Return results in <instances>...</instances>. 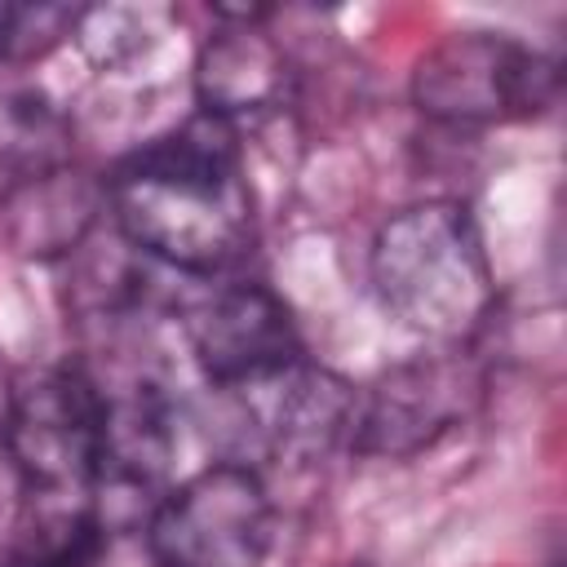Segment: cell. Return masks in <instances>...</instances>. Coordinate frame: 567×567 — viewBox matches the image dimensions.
Wrapping results in <instances>:
<instances>
[{
  "mask_svg": "<svg viewBox=\"0 0 567 567\" xmlns=\"http://www.w3.org/2000/svg\"><path fill=\"white\" fill-rule=\"evenodd\" d=\"M195 368L213 390H239L306 359L288 301L261 279H230L182 310Z\"/></svg>",
  "mask_w": 567,
  "mask_h": 567,
  "instance_id": "cell-8",
  "label": "cell"
},
{
  "mask_svg": "<svg viewBox=\"0 0 567 567\" xmlns=\"http://www.w3.org/2000/svg\"><path fill=\"white\" fill-rule=\"evenodd\" d=\"M221 394L230 399L235 421L244 430V452L235 456L244 465L248 456L275 465H315L332 456L341 443H350L359 403V390L346 377L310 359Z\"/></svg>",
  "mask_w": 567,
  "mask_h": 567,
  "instance_id": "cell-7",
  "label": "cell"
},
{
  "mask_svg": "<svg viewBox=\"0 0 567 567\" xmlns=\"http://www.w3.org/2000/svg\"><path fill=\"white\" fill-rule=\"evenodd\" d=\"M71 120L44 93H9L0 102V204L71 168Z\"/></svg>",
  "mask_w": 567,
  "mask_h": 567,
  "instance_id": "cell-11",
  "label": "cell"
},
{
  "mask_svg": "<svg viewBox=\"0 0 567 567\" xmlns=\"http://www.w3.org/2000/svg\"><path fill=\"white\" fill-rule=\"evenodd\" d=\"M266 22L270 9H217V27L195 58L199 115L239 124L292 97V62Z\"/></svg>",
  "mask_w": 567,
  "mask_h": 567,
  "instance_id": "cell-10",
  "label": "cell"
},
{
  "mask_svg": "<svg viewBox=\"0 0 567 567\" xmlns=\"http://www.w3.org/2000/svg\"><path fill=\"white\" fill-rule=\"evenodd\" d=\"M97 385V509L102 501H146L164 496V478L177 447L173 399L159 377L128 372L115 381L93 377Z\"/></svg>",
  "mask_w": 567,
  "mask_h": 567,
  "instance_id": "cell-9",
  "label": "cell"
},
{
  "mask_svg": "<svg viewBox=\"0 0 567 567\" xmlns=\"http://www.w3.org/2000/svg\"><path fill=\"white\" fill-rule=\"evenodd\" d=\"M102 199L128 248L195 279L239 270L257 244L239 128L199 111L124 155Z\"/></svg>",
  "mask_w": 567,
  "mask_h": 567,
  "instance_id": "cell-1",
  "label": "cell"
},
{
  "mask_svg": "<svg viewBox=\"0 0 567 567\" xmlns=\"http://www.w3.org/2000/svg\"><path fill=\"white\" fill-rule=\"evenodd\" d=\"M412 106L447 128L536 120L558 102V58L505 31H452L412 66Z\"/></svg>",
  "mask_w": 567,
  "mask_h": 567,
  "instance_id": "cell-3",
  "label": "cell"
},
{
  "mask_svg": "<svg viewBox=\"0 0 567 567\" xmlns=\"http://www.w3.org/2000/svg\"><path fill=\"white\" fill-rule=\"evenodd\" d=\"M368 279L381 310L434 346L474 341L496 306L483 230L470 204L447 195L416 199L381 221Z\"/></svg>",
  "mask_w": 567,
  "mask_h": 567,
  "instance_id": "cell-2",
  "label": "cell"
},
{
  "mask_svg": "<svg viewBox=\"0 0 567 567\" xmlns=\"http://www.w3.org/2000/svg\"><path fill=\"white\" fill-rule=\"evenodd\" d=\"M13 27H18V4H0V62L13 58Z\"/></svg>",
  "mask_w": 567,
  "mask_h": 567,
  "instance_id": "cell-12",
  "label": "cell"
},
{
  "mask_svg": "<svg viewBox=\"0 0 567 567\" xmlns=\"http://www.w3.org/2000/svg\"><path fill=\"white\" fill-rule=\"evenodd\" d=\"M270 540L275 501L244 461H213L168 487L142 532L146 567H261Z\"/></svg>",
  "mask_w": 567,
  "mask_h": 567,
  "instance_id": "cell-4",
  "label": "cell"
},
{
  "mask_svg": "<svg viewBox=\"0 0 567 567\" xmlns=\"http://www.w3.org/2000/svg\"><path fill=\"white\" fill-rule=\"evenodd\" d=\"M4 443L31 496L97 501V385L80 363L13 381Z\"/></svg>",
  "mask_w": 567,
  "mask_h": 567,
  "instance_id": "cell-6",
  "label": "cell"
},
{
  "mask_svg": "<svg viewBox=\"0 0 567 567\" xmlns=\"http://www.w3.org/2000/svg\"><path fill=\"white\" fill-rule=\"evenodd\" d=\"M487 394V363L474 341L421 350L385 368L354 403L350 447L359 456L408 461L465 425Z\"/></svg>",
  "mask_w": 567,
  "mask_h": 567,
  "instance_id": "cell-5",
  "label": "cell"
}]
</instances>
